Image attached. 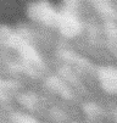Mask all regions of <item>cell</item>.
Returning <instances> with one entry per match:
<instances>
[{"instance_id":"obj_1","label":"cell","mask_w":117,"mask_h":123,"mask_svg":"<svg viewBox=\"0 0 117 123\" xmlns=\"http://www.w3.org/2000/svg\"><path fill=\"white\" fill-rule=\"evenodd\" d=\"M28 16L33 21L39 22L45 27H57L59 25V11H56L45 0L29 5Z\"/></svg>"},{"instance_id":"obj_2","label":"cell","mask_w":117,"mask_h":123,"mask_svg":"<svg viewBox=\"0 0 117 123\" xmlns=\"http://www.w3.org/2000/svg\"><path fill=\"white\" fill-rule=\"evenodd\" d=\"M96 13L104 21H117V11L113 0H89Z\"/></svg>"},{"instance_id":"obj_3","label":"cell","mask_w":117,"mask_h":123,"mask_svg":"<svg viewBox=\"0 0 117 123\" xmlns=\"http://www.w3.org/2000/svg\"><path fill=\"white\" fill-rule=\"evenodd\" d=\"M100 80L104 89L116 94L117 93V69L112 67H105L100 71Z\"/></svg>"},{"instance_id":"obj_4","label":"cell","mask_w":117,"mask_h":123,"mask_svg":"<svg viewBox=\"0 0 117 123\" xmlns=\"http://www.w3.org/2000/svg\"><path fill=\"white\" fill-rule=\"evenodd\" d=\"M16 123H38L36 119L31 118L29 116H17V118H16Z\"/></svg>"},{"instance_id":"obj_5","label":"cell","mask_w":117,"mask_h":123,"mask_svg":"<svg viewBox=\"0 0 117 123\" xmlns=\"http://www.w3.org/2000/svg\"><path fill=\"white\" fill-rule=\"evenodd\" d=\"M116 117H117V115H116Z\"/></svg>"}]
</instances>
